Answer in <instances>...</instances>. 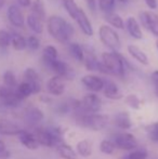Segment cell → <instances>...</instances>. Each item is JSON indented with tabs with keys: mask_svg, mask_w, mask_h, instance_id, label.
I'll return each mask as SVG.
<instances>
[{
	"mask_svg": "<svg viewBox=\"0 0 158 159\" xmlns=\"http://www.w3.org/2000/svg\"><path fill=\"white\" fill-rule=\"evenodd\" d=\"M47 30L53 39L60 44H68L74 36V26L60 15H51L47 20Z\"/></svg>",
	"mask_w": 158,
	"mask_h": 159,
	"instance_id": "1",
	"label": "cell"
},
{
	"mask_svg": "<svg viewBox=\"0 0 158 159\" xmlns=\"http://www.w3.org/2000/svg\"><path fill=\"white\" fill-rule=\"evenodd\" d=\"M74 121L79 128H84L91 131H101L107 127L110 117L105 114L100 113H84L77 109L73 113Z\"/></svg>",
	"mask_w": 158,
	"mask_h": 159,
	"instance_id": "2",
	"label": "cell"
},
{
	"mask_svg": "<svg viewBox=\"0 0 158 159\" xmlns=\"http://www.w3.org/2000/svg\"><path fill=\"white\" fill-rule=\"evenodd\" d=\"M102 62L105 65L108 75L124 78L131 69V65L128 60L120 54L118 51H106L102 53Z\"/></svg>",
	"mask_w": 158,
	"mask_h": 159,
	"instance_id": "3",
	"label": "cell"
},
{
	"mask_svg": "<svg viewBox=\"0 0 158 159\" xmlns=\"http://www.w3.org/2000/svg\"><path fill=\"white\" fill-rule=\"evenodd\" d=\"M62 4H63L67 14L70 16V19H73L77 23L82 34L87 37H92L94 34L92 23L89 20L86 12L76 3V1L75 0H62Z\"/></svg>",
	"mask_w": 158,
	"mask_h": 159,
	"instance_id": "4",
	"label": "cell"
},
{
	"mask_svg": "<svg viewBox=\"0 0 158 159\" xmlns=\"http://www.w3.org/2000/svg\"><path fill=\"white\" fill-rule=\"evenodd\" d=\"M97 35L101 42L111 51H118L120 49V37L114 27L108 24H103L99 27Z\"/></svg>",
	"mask_w": 158,
	"mask_h": 159,
	"instance_id": "5",
	"label": "cell"
},
{
	"mask_svg": "<svg viewBox=\"0 0 158 159\" xmlns=\"http://www.w3.org/2000/svg\"><path fill=\"white\" fill-rule=\"evenodd\" d=\"M111 140L113 141L116 148H119L121 151H127V152H131L132 149L137 148L138 144H139L138 139L135 138L134 134L127 131L117 132V133L113 134Z\"/></svg>",
	"mask_w": 158,
	"mask_h": 159,
	"instance_id": "6",
	"label": "cell"
},
{
	"mask_svg": "<svg viewBox=\"0 0 158 159\" xmlns=\"http://www.w3.org/2000/svg\"><path fill=\"white\" fill-rule=\"evenodd\" d=\"M44 67L52 71L54 75L61 76L64 80H72L75 77V71L72 68V66L66 63V62L61 61L59 59L50 62V63L47 64Z\"/></svg>",
	"mask_w": 158,
	"mask_h": 159,
	"instance_id": "7",
	"label": "cell"
},
{
	"mask_svg": "<svg viewBox=\"0 0 158 159\" xmlns=\"http://www.w3.org/2000/svg\"><path fill=\"white\" fill-rule=\"evenodd\" d=\"M102 106H103V103L101 98L97 93L89 92L80 101V107L78 109L84 113H100Z\"/></svg>",
	"mask_w": 158,
	"mask_h": 159,
	"instance_id": "8",
	"label": "cell"
},
{
	"mask_svg": "<svg viewBox=\"0 0 158 159\" xmlns=\"http://www.w3.org/2000/svg\"><path fill=\"white\" fill-rule=\"evenodd\" d=\"M140 24L147 32L152 33L158 39V14L151 11H142L139 13Z\"/></svg>",
	"mask_w": 158,
	"mask_h": 159,
	"instance_id": "9",
	"label": "cell"
},
{
	"mask_svg": "<svg viewBox=\"0 0 158 159\" xmlns=\"http://www.w3.org/2000/svg\"><path fill=\"white\" fill-rule=\"evenodd\" d=\"M0 101L6 107H17L22 103V100L16 95L14 89L8 87H0Z\"/></svg>",
	"mask_w": 158,
	"mask_h": 159,
	"instance_id": "10",
	"label": "cell"
},
{
	"mask_svg": "<svg viewBox=\"0 0 158 159\" xmlns=\"http://www.w3.org/2000/svg\"><path fill=\"white\" fill-rule=\"evenodd\" d=\"M81 84L88 91L97 93L103 90L104 78L93 75V74H88V75H84L81 78Z\"/></svg>",
	"mask_w": 158,
	"mask_h": 159,
	"instance_id": "11",
	"label": "cell"
},
{
	"mask_svg": "<svg viewBox=\"0 0 158 159\" xmlns=\"http://www.w3.org/2000/svg\"><path fill=\"white\" fill-rule=\"evenodd\" d=\"M44 118V114L43 111H41L38 107H28L25 111V114H24V120L25 122L28 125L29 127L36 128L39 127L40 124L43 121Z\"/></svg>",
	"mask_w": 158,
	"mask_h": 159,
	"instance_id": "12",
	"label": "cell"
},
{
	"mask_svg": "<svg viewBox=\"0 0 158 159\" xmlns=\"http://www.w3.org/2000/svg\"><path fill=\"white\" fill-rule=\"evenodd\" d=\"M102 91L105 98H107L108 100L118 101L124 98V93L120 90L118 84L111 79H104V87Z\"/></svg>",
	"mask_w": 158,
	"mask_h": 159,
	"instance_id": "13",
	"label": "cell"
},
{
	"mask_svg": "<svg viewBox=\"0 0 158 159\" xmlns=\"http://www.w3.org/2000/svg\"><path fill=\"white\" fill-rule=\"evenodd\" d=\"M47 90L51 95L61 96L65 91V80L61 76H52L47 82Z\"/></svg>",
	"mask_w": 158,
	"mask_h": 159,
	"instance_id": "14",
	"label": "cell"
},
{
	"mask_svg": "<svg viewBox=\"0 0 158 159\" xmlns=\"http://www.w3.org/2000/svg\"><path fill=\"white\" fill-rule=\"evenodd\" d=\"M24 81L28 82L32 87V91H33V94H38V93L41 92V80H40L39 77V74L35 70L34 68H28L25 69L24 71Z\"/></svg>",
	"mask_w": 158,
	"mask_h": 159,
	"instance_id": "15",
	"label": "cell"
},
{
	"mask_svg": "<svg viewBox=\"0 0 158 159\" xmlns=\"http://www.w3.org/2000/svg\"><path fill=\"white\" fill-rule=\"evenodd\" d=\"M7 15H8V20L14 27H23L25 25V19L22 13L21 9L16 6V4H11L9 6L8 11H7Z\"/></svg>",
	"mask_w": 158,
	"mask_h": 159,
	"instance_id": "16",
	"label": "cell"
},
{
	"mask_svg": "<svg viewBox=\"0 0 158 159\" xmlns=\"http://www.w3.org/2000/svg\"><path fill=\"white\" fill-rule=\"evenodd\" d=\"M113 124L115 127H117L120 130H124V131L131 129L133 126L130 114L126 111H121L115 114L113 117Z\"/></svg>",
	"mask_w": 158,
	"mask_h": 159,
	"instance_id": "17",
	"label": "cell"
},
{
	"mask_svg": "<svg viewBox=\"0 0 158 159\" xmlns=\"http://www.w3.org/2000/svg\"><path fill=\"white\" fill-rule=\"evenodd\" d=\"M16 136L19 138L20 142H21L26 148L30 149V151H35V149H37L39 147V143L37 142L34 133H30L27 130L21 129L19 133L16 134Z\"/></svg>",
	"mask_w": 158,
	"mask_h": 159,
	"instance_id": "18",
	"label": "cell"
},
{
	"mask_svg": "<svg viewBox=\"0 0 158 159\" xmlns=\"http://www.w3.org/2000/svg\"><path fill=\"white\" fill-rule=\"evenodd\" d=\"M34 135L36 138L37 142L39 145L46 147H54V143L51 138V134L49 132L48 128H42V127H36L34 130Z\"/></svg>",
	"mask_w": 158,
	"mask_h": 159,
	"instance_id": "19",
	"label": "cell"
},
{
	"mask_svg": "<svg viewBox=\"0 0 158 159\" xmlns=\"http://www.w3.org/2000/svg\"><path fill=\"white\" fill-rule=\"evenodd\" d=\"M124 27L127 28V32L129 33V35L135 40H141L143 38V33L141 30V24L138 21L135 17L129 16L127 19L126 23H124Z\"/></svg>",
	"mask_w": 158,
	"mask_h": 159,
	"instance_id": "20",
	"label": "cell"
},
{
	"mask_svg": "<svg viewBox=\"0 0 158 159\" xmlns=\"http://www.w3.org/2000/svg\"><path fill=\"white\" fill-rule=\"evenodd\" d=\"M127 51H128V53L130 54V57H132L134 61H137L138 63L144 65V66H147V65L150 64L148 57L146 55V53L144 52L141 48L135 46V44H128Z\"/></svg>",
	"mask_w": 158,
	"mask_h": 159,
	"instance_id": "21",
	"label": "cell"
},
{
	"mask_svg": "<svg viewBox=\"0 0 158 159\" xmlns=\"http://www.w3.org/2000/svg\"><path fill=\"white\" fill-rule=\"evenodd\" d=\"M21 128L15 122L8 119H0V134L3 135H16Z\"/></svg>",
	"mask_w": 158,
	"mask_h": 159,
	"instance_id": "22",
	"label": "cell"
},
{
	"mask_svg": "<svg viewBox=\"0 0 158 159\" xmlns=\"http://www.w3.org/2000/svg\"><path fill=\"white\" fill-rule=\"evenodd\" d=\"M55 148H56V152H57V154H59V156L63 159H77L78 158L77 152L66 142L57 145Z\"/></svg>",
	"mask_w": 158,
	"mask_h": 159,
	"instance_id": "23",
	"label": "cell"
},
{
	"mask_svg": "<svg viewBox=\"0 0 158 159\" xmlns=\"http://www.w3.org/2000/svg\"><path fill=\"white\" fill-rule=\"evenodd\" d=\"M68 52H70V57L75 60V61L79 62V63H84V46L78 43V42H72L68 43Z\"/></svg>",
	"mask_w": 158,
	"mask_h": 159,
	"instance_id": "24",
	"label": "cell"
},
{
	"mask_svg": "<svg viewBox=\"0 0 158 159\" xmlns=\"http://www.w3.org/2000/svg\"><path fill=\"white\" fill-rule=\"evenodd\" d=\"M104 20L105 22L111 25L112 27L116 28V30H124V21L121 16L118 14L117 12H112V13H107V14H104Z\"/></svg>",
	"mask_w": 158,
	"mask_h": 159,
	"instance_id": "25",
	"label": "cell"
},
{
	"mask_svg": "<svg viewBox=\"0 0 158 159\" xmlns=\"http://www.w3.org/2000/svg\"><path fill=\"white\" fill-rule=\"evenodd\" d=\"M26 23H27V26L33 30L35 34H40L43 33V23L44 22L42 20H40L38 16H36L35 14L30 13V14L27 15L26 17Z\"/></svg>",
	"mask_w": 158,
	"mask_h": 159,
	"instance_id": "26",
	"label": "cell"
},
{
	"mask_svg": "<svg viewBox=\"0 0 158 159\" xmlns=\"http://www.w3.org/2000/svg\"><path fill=\"white\" fill-rule=\"evenodd\" d=\"M77 154L82 158H88L92 155V143L89 140H81L76 145Z\"/></svg>",
	"mask_w": 158,
	"mask_h": 159,
	"instance_id": "27",
	"label": "cell"
},
{
	"mask_svg": "<svg viewBox=\"0 0 158 159\" xmlns=\"http://www.w3.org/2000/svg\"><path fill=\"white\" fill-rule=\"evenodd\" d=\"M56 59H59V51H57V49L54 46H51V44L44 47L43 51H42V63H43L44 66Z\"/></svg>",
	"mask_w": 158,
	"mask_h": 159,
	"instance_id": "28",
	"label": "cell"
},
{
	"mask_svg": "<svg viewBox=\"0 0 158 159\" xmlns=\"http://www.w3.org/2000/svg\"><path fill=\"white\" fill-rule=\"evenodd\" d=\"M32 13L43 22L47 21L46 8H44V3L42 0H35L34 2H32Z\"/></svg>",
	"mask_w": 158,
	"mask_h": 159,
	"instance_id": "29",
	"label": "cell"
},
{
	"mask_svg": "<svg viewBox=\"0 0 158 159\" xmlns=\"http://www.w3.org/2000/svg\"><path fill=\"white\" fill-rule=\"evenodd\" d=\"M15 93H16V95L23 101V100H25V98H29V96L33 94L32 87H30V84H28V82L23 81L22 84H17V87L15 88Z\"/></svg>",
	"mask_w": 158,
	"mask_h": 159,
	"instance_id": "30",
	"label": "cell"
},
{
	"mask_svg": "<svg viewBox=\"0 0 158 159\" xmlns=\"http://www.w3.org/2000/svg\"><path fill=\"white\" fill-rule=\"evenodd\" d=\"M124 103H126L130 108L134 109V111H140L142 105H143V101H142L137 94H134V93H131V94L124 96Z\"/></svg>",
	"mask_w": 158,
	"mask_h": 159,
	"instance_id": "31",
	"label": "cell"
},
{
	"mask_svg": "<svg viewBox=\"0 0 158 159\" xmlns=\"http://www.w3.org/2000/svg\"><path fill=\"white\" fill-rule=\"evenodd\" d=\"M97 4L103 14H107V13H112L115 11L116 0H97Z\"/></svg>",
	"mask_w": 158,
	"mask_h": 159,
	"instance_id": "32",
	"label": "cell"
},
{
	"mask_svg": "<svg viewBox=\"0 0 158 159\" xmlns=\"http://www.w3.org/2000/svg\"><path fill=\"white\" fill-rule=\"evenodd\" d=\"M11 43L16 51H23L27 48L26 39L20 34H14L13 36L11 35Z\"/></svg>",
	"mask_w": 158,
	"mask_h": 159,
	"instance_id": "33",
	"label": "cell"
},
{
	"mask_svg": "<svg viewBox=\"0 0 158 159\" xmlns=\"http://www.w3.org/2000/svg\"><path fill=\"white\" fill-rule=\"evenodd\" d=\"M115 149H116V146H115V144L111 139H108V140L104 139L100 143V151H101V153L105 154V155H113Z\"/></svg>",
	"mask_w": 158,
	"mask_h": 159,
	"instance_id": "34",
	"label": "cell"
},
{
	"mask_svg": "<svg viewBox=\"0 0 158 159\" xmlns=\"http://www.w3.org/2000/svg\"><path fill=\"white\" fill-rule=\"evenodd\" d=\"M3 84L6 87L8 88H11V89H15L17 87V80H16V77H15L14 73L12 70H7L6 73L3 74Z\"/></svg>",
	"mask_w": 158,
	"mask_h": 159,
	"instance_id": "35",
	"label": "cell"
},
{
	"mask_svg": "<svg viewBox=\"0 0 158 159\" xmlns=\"http://www.w3.org/2000/svg\"><path fill=\"white\" fill-rule=\"evenodd\" d=\"M148 151L145 147H137L132 149L131 153L127 156V159H147Z\"/></svg>",
	"mask_w": 158,
	"mask_h": 159,
	"instance_id": "36",
	"label": "cell"
},
{
	"mask_svg": "<svg viewBox=\"0 0 158 159\" xmlns=\"http://www.w3.org/2000/svg\"><path fill=\"white\" fill-rule=\"evenodd\" d=\"M148 139L154 142H158V121L148 125L145 129Z\"/></svg>",
	"mask_w": 158,
	"mask_h": 159,
	"instance_id": "37",
	"label": "cell"
},
{
	"mask_svg": "<svg viewBox=\"0 0 158 159\" xmlns=\"http://www.w3.org/2000/svg\"><path fill=\"white\" fill-rule=\"evenodd\" d=\"M11 43V34L8 30H0V48H8Z\"/></svg>",
	"mask_w": 158,
	"mask_h": 159,
	"instance_id": "38",
	"label": "cell"
},
{
	"mask_svg": "<svg viewBox=\"0 0 158 159\" xmlns=\"http://www.w3.org/2000/svg\"><path fill=\"white\" fill-rule=\"evenodd\" d=\"M26 42H27V48L32 51H37L40 48V40L36 36H29L26 39Z\"/></svg>",
	"mask_w": 158,
	"mask_h": 159,
	"instance_id": "39",
	"label": "cell"
},
{
	"mask_svg": "<svg viewBox=\"0 0 158 159\" xmlns=\"http://www.w3.org/2000/svg\"><path fill=\"white\" fill-rule=\"evenodd\" d=\"M151 80H152L153 88H154V93L158 98V69L151 74Z\"/></svg>",
	"mask_w": 158,
	"mask_h": 159,
	"instance_id": "40",
	"label": "cell"
},
{
	"mask_svg": "<svg viewBox=\"0 0 158 159\" xmlns=\"http://www.w3.org/2000/svg\"><path fill=\"white\" fill-rule=\"evenodd\" d=\"M145 4L147 6V8L150 10H156L158 8V2L157 0H144Z\"/></svg>",
	"mask_w": 158,
	"mask_h": 159,
	"instance_id": "41",
	"label": "cell"
},
{
	"mask_svg": "<svg viewBox=\"0 0 158 159\" xmlns=\"http://www.w3.org/2000/svg\"><path fill=\"white\" fill-rule=\"evenodd\" d=\"M87 6L90 9L92 12H95V9H97V1L95 0H86Z\"/></svg>",
	"mask_w": 158,
	"mask_h": 159,
	"instance_id": "42",
	"label": "cell"
},
{
	"mask_svg": "<svg viewBox=\"0 0 158 159\" xmlns=\"http://www.w3.org/2000/svg\"><path fill=\"white\" fill-rule=\"evenodd\" d=\"M32 0H17V3L20 4L23 8H28V7L32 6Z\"/></svg>",
	"mask_w": 158,
	"mask_h": 159,
	"instance_id": "43",
	"label": "cell"
},
{
	"mask_svg": "<svg viewBox=\"0 0 158 159\" xmlns=\"http://www.w3.org/2000/svg\"><path fill=\"white\" fill-rule=\"evenodd\" d=\"M10 157V152L4 149V151L0 152V159H7Z\"/></svg>",
	"mask_w": 158,
	"mask_h": 159,
	"instance_id": "44",
	"label": "cell"
},
{
	"mask_svg": "<svg viewBox=\"0 0 158 159\" xmlns=\"http://www.w3.org/2000/svg\"><path fill=\"white\" fill-rule=\"evenodd\" d=\"M41 101L44 103H51L52 102V100H51L50 98H46V96H41Z\"/></svg>",
	"mask_w": 158,
	"mask_h": 159,
	"instance_id": "45",
	"label": "cell"
},
{
	"mask_svg": "<svg viewBox=\"0 0 158 159\" xmlns=\"http://www.w3.org/2000/svg\"><path fill=\"white\" fill-rule=\"evenodd\" d=\"M4 149H6V144H4L3 141L0 140V152L4 151Z\"/></svg>",
	"mask_w": 158,
	"mask_h": 159,
	"instance_id": "46",
	"label": "cell"
},
{
	"mask_svg": "<svg viewBox=\"0 0 158 159\" xmlns=\"http://www.w3.org/2000/svg\"><path fill=\"white\" fill-rule=\"evenodd\" d=\"M4 3H6V0H0V9L4 6Z\"/></svg>",
	"mask_w": 158,
	"mask_h": 159,
	"instance_id": "47",
	"label": "cell"
},
{
	"mask_svg": "<svg viewBox=\"0 0 158 159\" xmlns=\"http://www.w3.org/2000/svg\"><path fill=\"white\" fill-rule=\"evenodd\" d=\"M118 1H120L121 3H126V2H128V0H118Z\"/></svg>",
	"mask_w": 158,
	"mask_h": 159,
	"instance_id": "48",
	"label": "cell"
},
{
	"mask_svg": "<svg viewBox=\"0 0 158 159\" xmlns=\"http://www.w3.org/2000/svg\"><path fill=\"white\" fill-rule=\"evenodd\" d=\"M156 49H157V51H158V39L156 40Z\"/></svg>",
	"mask_w": 158,
	"mask_h": 159,
	"instance_id": "49",
	"label": "cell"
}]
</instances>
